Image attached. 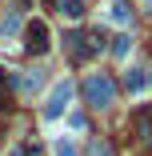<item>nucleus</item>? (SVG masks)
Segmentation results:
<instances>
[{"instance_id":"f257e3e1","label":"nucleus","mask_w":152,"mask_h":156,"mask_svg":"<svg viewBox=\"0 0 152 156\" xmlns=\"http://www.w3.org/2000/svg\"><path fill=\"white\" fill-rule=\"evenodd\" d=\"M80 92H84V104H92V108H108L112 96H116V84H112L108 72H88L84 84H80Z\"/></svg>"},{"instance_id":"f03ea898","label":"nucleus","mask_w":152,"mask_h":156,"mask_svg":"<svg viewBox=\"0 0 152 156\" xmlns=\"http://www.w3.org/2000/svg\"><path fill=\"white\" fill-rule=\"evenodd\" d=\"M72 80L68 76H60L56 84H52V92H48V100H44V108H40V116L44 120H60V116H64L68 112V100H72Z\"/></svg>"},{"instance_id":"7ed1b4c3","label":"nucleus","mask_w":152,"mask_h":156,"mask_svg":"<svg viewBox=\"0 0 152 156\" xmlns=\"http://www.w3.org/2000/svg\"><path fill=\"white\" fill-rule=\"evenodd\" d=\"M48 48H52V32H48V24H44V20H28V24H24V52L44 56Z\"/></svg>"},{"instance_id":"20e7f679","label":"nucleus","mask_w":152,"mask_h":156,"mask_svg":"<svg viewBox=\"0 0 152 156\" xmlns=\"http://www.w3.org/2000/svg\"><path fill=\"white\" fill-rule=\"evenodd\" d=\"M8 80H12V84H16L20 92H24V96H32V92H36V88L44 84V68H28V72H12Z\"/></svg>"},{"instance_id":"39448f33","label":"nucleus","mask_w":152,"mask_h":156,"mask_svg":"<svg viewBox=\"0 0 152 156\" xmlns=\"http://www.w3.org/2000/svg\"><path fill=\"white\" fill-rule=\"evenodd\" d=\"M148 68H124V88L128 92H144L148 88V76H144Z\"/></svg>"},{"instance_id":"423d86ee","label":"nucleus","mask_w":152,"mask_h":156,"mask_svg":"<svg viewBox=\"0 0 152 156\" xmlns=\"http://www.w3.org/2000/svg\"><path fill=\"white\" fill-rule=\"evenodd\" d=\"M108 20L112 24H128L132 20V8L124 4V0H116V4H108Z\"/></svg>"},{"instance_id":"0eeeda50","label":"nucleus","mask_w":152,"mask_h":156,"mask_svg":"<svg viewBox=\"0 0 152 156\" xmlns=\"http://www.w3.org/2000/svg\"><path fill=\"white\" fill-rule=\"evenodd\" d=\"M56 8H60V16H68V20H80L84 16V4H80V0H60Z\"/></svg>"},{"instance_id":"6e6552de","label":"nucleus","mask_w":152,"mask_h":156,"mask_svg":"<svg viewBox=\"0 0 152 156\" xmlns=\"http://www.w3.org/2000/svg\"><path fill=\"white\" fill-rule=\"evenodd\" d=\"M52 156H80V152H76V144H72L68 136H56V140H52Z\"/></svg>"},{"instance_id":"1a4fd4ad","label":"nucleus","mask_w":152,"mask_h":156,"mask_svg":"<svg viewBox=\"0 0 152 156\" xmlns=\"http://www.w3.org/2000/svg\"><path fill=\"white\" fill-rule=\"evenodd\" d=\"M16 28H20V12H4L0 16V36H12Z\"/></svg>"},{"instance_id":"9d476101","label":"nucleus","mask_w":152,"mask_h":156,"mask_svg":"<svg viewBox=\"0 0 152 156\" xmlns=\"http://www.w3.org/2000/svg\"><path fill=\"white\" fill-rule=\"evenodd\" d=\"M128 48H132V40H128V36H116V40H112V56H120V60L128 56Z\"/></svg>"},{"instance_id":"9b49d317","label":"nucleus","mask_w":152,"mask_h":156,"mask_svg":"<svg viewBox=\"0 0 152 156\" xmlns=\"http://www.w3.org/2000/svg\"><path fill=\"white\" fill-rule=\"evenodd\" d=\"M92 156H112V148H108L104 140H92Z\"/></svg>"},{"instance_id":"f8f14e48","label":"nucleus","mask_w":152,"mask_h":156,"mask_svg":"<svg viewBox=\"0 0 152 156\" xmlns=\"http://www.w3.org/2000/svg\"><path fill=\"white\" fill-rule=\"evenodd\" d=\"M68 128H84V116L80 112H68Z\"/></svg>"},{"instance_id":"ddd939ff","label":"nucleus","mask_w":152,"mask_h":156,"mask_svg":"<svg viewBox=\"0 0 152 156\" xmlns=\"http://www.w3.org/2000/svg\"><path fill=\"white\" fill-rule=\"evenodd\" d=\"M0 104H4V72H0Z\"/></svg>"},{"instance_id":"4468645a","label":"nucleus","mask_w":152,"mask_h":156,"mask_svg":"<svg viewBox=\"0 0 152 156\" xmlns=\"http://www.w3.org/2000/svg\"><path fill=\"white\" fill-rule=\"evenodd\" d=\"M8 156H24V152H20V148H12V152H8Z\"/></svg>"},{"instance_id":"2eb2a0df","label":"nucleus","mask_w":152,"mask_h":156,"mask_svg":"<svg viewBox=\"0 0 152 156\" xmlns=\"http://www.w3.org/2000/svg\"><path fill=\"white\" fill-rule=\"evenodd\" d=\"M148 84H152V68H148Z\"/></svg>"},{"instance_id":"dca6fc26","label":"nucleus","mask_w":152,"mask_h":156,"mask_svg":"<svg viewBox=\"0 0 152 156\" xmlns=\"http://www.w3.org/2000/svg\"><path fill=\"white\" fill-rule=\"evenodd\" d=\"M148 4H152V0H148Z\"/></svg>"}]
</instances>
